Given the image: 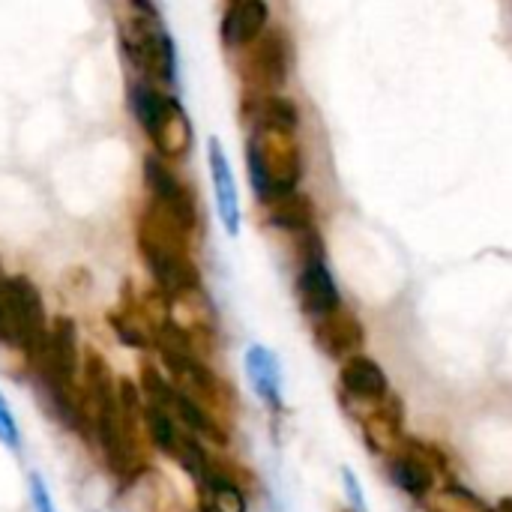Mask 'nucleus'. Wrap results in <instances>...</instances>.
<instances>
[{
    "label": "nucleus",
    "instance_id": "0eeeda50",
    "mask_svg": "<svg viewBox=\"0 0 512 512\" xmlns=\"http://www.w3.org/2000/svg\"><path fill=\"white\" fill-rule=\"evenodd\" d=\"M144 180L153 195V207H159L171 222H177L189 234L198 222V204L192 189L156 156L144 159Z\"/></svg>",
    "mask_w": 512,
    "mask_h": 512
},
{
    "label": "nucleus",
    "instance_id": "423d86ee",
    "mask_svg": "<svg viewBox=\"0 0 512 512\" xmlns=\"http://www.w3.org/2000/svg\"><path fill=\"white\" fill-rule=\"evenodd\" d=\"M297 300H300L303 312L315 321L342 306V297H339L336 279L327 267V255H324V243H321L318 231L303 234V264H300V276H297Z\"/></svg>",
    "mask_w": 512,
    "mask_h": 512
},
{
    "label": "nucleus",
    "instance_id": "2eb2a0df",
    "mask_svg": "<svg viewBox=\"0 0 512 512\" xmlns=\"http://www.w3.org/2000/svg\"><path fill=\"white\" fill-rule=\"evenodd\" d=\"M270 222L279 225V228H285V231H291V234H300V237L309 234V231H315V225H312L315 222L312 204L300 192L273 201V219Z\"/></svg>",
    "mask_w": 512,
    "mask_h": 512
},
{
    "label": "nucleus",
    "instance_id": "f257e3e1",
    "mask_svg": "<svg viewBox=\"0 0 512 512\" xmlns=\"http://www.w3.org/2000/svg\"><path fill=\"white\" fill-rule=\"evenodd\" d=\"M246 168L252 189L261 201L273 204L285 195L297 192L300 183V147L294 144V129H282L273 123H252V135L246 141Z\"/></svg>",
    "mask_w": 512,
    "mask_h": 512
},
{
    "label": "nucleus",
    "instance_id": "7ed1b4c3",
    "mask_svg": "<svg viewBox=\"0 0 512 512\" xmlns=\"http://www.w3.org/2000/svg\"><path fill=\"white\" fill-rule=\"evenodd\" d=\"M120 42L129 63L162 84L174 81L177 72V51L171 33L156 18V9L147 3H129V18L120 21Z\"/></svg>",
    "mask_w": 512,
    "mask_h": 512
},
{
    "label": "nucleus",
    "instance_id": "9d476101",
    "mask_svg": "<svg viewBox=\"0 0 512 512\" xmlns=\"http://www.w3.org/2000/svg\"><path fill=\"white\" fill-rule=\"evenodd\" d=\"M339 384H342L348 402H363V405L378 408L387 399V375H384V369L372 357H363V354H354V357H348L342 363Z\"/></svg>",
    "mask_w": 512,
    "mask_h": 512
},
{
    "label": "nucleus",
    "instance_id": "1a4fd4ad",
    "mask_svg": "<svg viewBox=\"0 0 512 512\" xmlns=\"http://www.w3.org/2000/svg\"><path fill=\"white\" fill-rule=\"evenodd\" d=\"M207 165H210V180H213V198H216V213L222 228L237 237L243 216H240V192H237V177L231 171V162L219 144V138L207 141Z\"/></svg>",
    "mask_w": 512,
    "mask_h": 512
},
{
    "label": "nucleus",
    "instance_id": "20e7f679",
    "mask_svg": "<svg viewBox=\"0 0 512 512\" xmlns=\"http://www.w3.org/2000/svg\"><path fill=\"white\" fill-rule=\"evenodd\" d=\"M129 105L138 126L156 144L159 156H183L192 144V129L180 102L150 81H135L129 90Z\"/></svg>",
    "mask_w": 512,
    "mask_h": 512
},
{
    "label": "nucleus",
    "instance_id": "a211bd4d",
    "mask_svg": "<svg viewBox=\"0 0 512 512\" xmlns=\"http://www.w3.org/2000/svg\"><path fill=\"white\" fill-rule=\"evenodd\" d=\"M27 489H30L33 512H57L54 501H51V492H48V486H45V480L39 474H30L27 477Z\"/></svg>",
    "mask_w": 512,
    "mask_h": 512
},
{
    "label": "nucleus",
    "instance_id": "9b49d317",
    "mask_svg": "<svg viewBox=\"0 0 512 512\" xmlns=\"http://www.w3.org/2000/svg\"><path fill=\"white\" fill-rule=\"evenodd\" d=\"M315 342H318V348H321L327 357L345 363V360L354 357L357 348L363 345V327H360V321H357L345 306H339L336 312L318 318Z\"/></svg>",
    "mask_w": 512,
    "mask_h": 512
},
{
    "label": "nucleus",
    "instance_id": "4468645a",
    "mask_svg": "<svg viewBox=\"0 0 512 512\" xmlns=\"http://www.w3.org/2000/svg\"><path fill=\"white\" fill-rule=\"evenodd\" d=\"M390 474H393V483L408 492L411 498H423L432 486H435V468L432 462L420 453V450H399L393 456V465H390Z\"/></svg>",
    "mask_w": 512,
    "mask_h": 512
},
{
    "label": "nucleus",
    "instance_id": "6ab92c4d",
    "mask_svg": "<svg viewBox=\"0 0 512 512\" xmlns=\"http://www.w3.org/2000/svg\"><path fill=\"white\" fill-rule=\"evenodd\" d=\"M342 486H345V495L351 501L354 512H369L366 510V498H363V489H360V480L351 468H342Z\"/></svg>",
    "mask_w": 512,
    "mask_h": 512
},
{
    "label": "nucleus",
    "instance_id": "f03ea898",
    "mask_svg": "<svg viewBox=\"0 0 512 512\" xmlns=\"http://www.w3.org/2000/svg\"><path fill=\"white\" fill-rule=\"evenodd\" d=\"M138 249L150 267V273L156 276V282L174 294V297H186L192 291L201 288L198 282V270L186 252V231L171 222L159 207H150L141 222H138Z\"/></svg>",
    "mask_w": 512,
    "mask_h": 512
},
{
    "label": "nucleus",
    "instance_id": "ddd939ff",
    "mask_svg": "<svg viewBox=\"0 0 512 512\" xmlns=\"http://www.w3.org/2000/svg\"><path fill=\"white\" fill-rule=\"evenodd\" d=\"M243 369H246V378H249L255 396L270 411H282V366H279L276 354L264 345H252V348H246Z\"/></svg>",
    "mask_w": 512,
    "mask_h": 512
},
{
    "label": "nucleus",
    "instance_id": "f3484780",
    "mask_svg": "<svg viewBox=\"0 0 512 512\" xmlns=\"http://www.w3.org/2000/svg\"><path fill=\"white\" fill-rule=\"evenodd\" d=\"M0 444L9 450H21V429H18L15 414L9 411V402L3 399V393H0Z\"/></svg>",
    "mask_w": 512,
    "mask_h": 512
},
{
    "label": "nucleus",
    "instance_id": "dca6fc26",
    "mask_svg": "<svg viewBox=\"0 0 512 512\" xmlns=\"http://www.w3.org/2000/svg\"><path fill=\"white\" fill-rule=\"evenodd\" d=\"M144 423H147V432H150L153 444H156L162 453L174 456V453H177V447H180V441L186 438V432L177 426V420H174L162 405H156V402H144Z\"/></svg>",
    "mask_w": 512,
    "mask_h": 512
},
{
    "label": "nucleus",
    "instance_id": "aec40b11",
    "mask_svg": "<svg viewBox=\"0 0 512 512\" xmlns=\"http://www.w3.org/2000/svg\"><path fill=\"white\" fill-rule=\"evenodd\" d=\"M3 279V276H0ZM0 342H3V321H0Z\"/></svg>",
    "mask_w": 512,
    "mask_h": 512
},
{
    "label": "nucleus",
    "instance_id": "f8f14e48",
    "mask_svg": "<svg viewBox=\"0 0 512 512\" xmlns=\"http://www.w3.org/2000/svg\"><path fill=\"white\" fill-rule=\"evenodd\" d=\"M270 21V9L261 0H237L225 9L222 15V42L228 48H246L255 45L261 39V33L267 30Z\"/></svg>",
    "mask_w": 512,
    "mask_h": 512
},
{
    "label": "nucleus",
    "instance_id": "39448f33",
    "mask_svg": "<svg viewBox=\"0 0 512 512\" xmlns=\"http://www.w3.org/2000/svg\"><path fill=\"white\" fill-rule=\"evenodd\" d=\"M0 321H3V342L27 351L30 357L45 339V306L36 285L24 276H3L0 279Z\"/></svg>",
    "mask_w": 512,
    "mask_h": 512
},
{
    "label": "nucleus",
    "instance_id": "6e6552de",
    "mask_svg": "<svg viewBox=\"0 0 512 512\" xmlns=\"http://www.w3.org/2000/svg\"><path fill=\"white\" fill-rule=\"evenodd\" d=\"M288 69H291V42H288V36L282 30L261 33V39L255 42V48L249 54V66H246L249 84L255 90H261V96H273L285 84Z\"/></svg>",
    "mask_w": 512,
    "mask_h": 512
}]
</instances>
